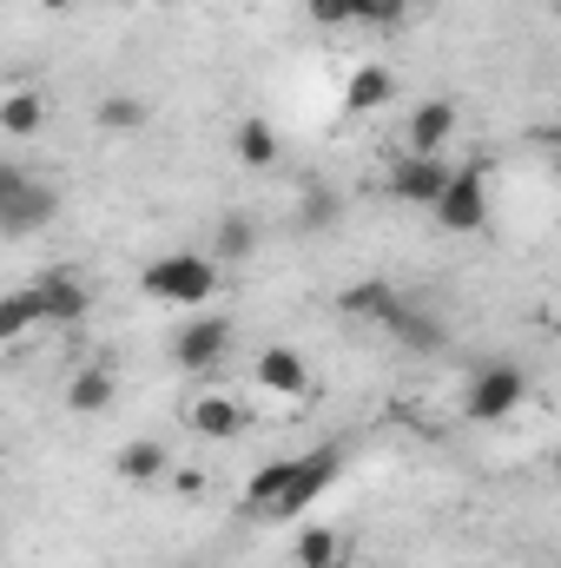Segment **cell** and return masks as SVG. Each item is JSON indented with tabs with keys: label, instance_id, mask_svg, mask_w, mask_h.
Here are the masks:
<instances>
[{
	"label": "cell",
	"instance_id": "cell-1",
	"mask_svg": "<svg viewBox=\"0 0 561 568\" xmlns=\"http://www.w3.org/2000/svg\"><path fill=\"white\" fill-rule=\"evenodd\" d=\"M225 278V265L212 252H159L152 265L140 272V291L152 304H185V311H205L212 291Z\"/></svg>",
	"mask_w": 561,
	"mask_h": 568
},
{
	"label": "cell",
	"instance_id": "cell-2",
	"mask_svg": "<svg viewBox=\"0 0 561 568\" xmlns=\"http://www.w3.org/2000/svg\"><path fill=\"white\" fill-rule=\"evenodd\" d=\"M522 404H529V371L509 364V357L476 364L469 384H462V417H469V424H502V417H516Z\"/></svg>",
	"mask_w": 561,
	"mask_h": 568
},
{
	"label": "cell",
	"instance_id": "cell-3",
	"mask_svg": "<svg viewBox=\"0 0 561 568\" xmlns=\"http://www.w3.org/2000/svg\"><path fill=\"white\" fill-rule=\"evenodd\" d=\"M53 212H60V192H53V185L27 179L20 165H0V225H7L13 239L40 232V225H47Z\"/></svg>",
	"mask_w": 561,
	"mask_h": 568
},
{
	"label": "cell",
	"instance_id": "cell-4",
	"mask_svg": "<svg viewBox=\"0 0 561 568\" xmlns=\"http://www.w3.org/2000/svg\"><path fill=\"white\" fill-rule=\"evenodd\" d=\"M429 219L442 232H482L489 225V172L482 165H456V179H449V192L436 199Z\"/></svg>",
	"mask_w": 561,
	"mask_h": 568
},
{
	"label": "cell",
	"instance_id": "cell-5",
	"mask_svg": "<svg viewBox=\"0 0 561 568\" xmlns=\"http://www.w3.org/2000/svg\"><path fill=\"white\" fill-rule=\"evenodd\" d=\"M449 179H456V165L442 159V152H404L397 165H390V199H404V205H422V212H436V199L449 192Z\"/></svg>",
	"mask_w": 561,
	"mask_h": 568
},
{
	"label": "cell",
	"instance_id": "cell-6",
	"mask_svg": "<svg viewBox=\"0 0 561 568\" xmlns=\"http://www.w3.org/2000/svg\"><path fill=\"white\" fill-rule=\"evenodd\" d=\"M225 351H232V317H192V324H178L172 331V364L178 371H192V377H205V371H218L225 364Z\"/></svg>",
	"mask_w": 561,
	"mask_h": 568
},
{
	"label": "cell",
	"instance_id": "cell-7",
	"mask_svg": "<svg viewBox=\"0 0 561 568\" xmlns=\"http://www.w3.org/2000/svg\"><path fill=\"white\" fill-rule=\"evenodd\" d=\"M337 463H344V456H337V443H324V449L297 456V476H290V489L278 496V509H272V516H304V509L337 483Z\"/></svg>",
	"mask_w": 561,
	"mask_h": 568
},
{
	"label": "cell",
	"instance_id": "cell-8",
	"mask_svg": "<svg viewBox=\"0 0 561 568\" xmlns=\"http://www.w3.org/2000/svg\"><path fill=\"white\" fill-rule=\"evenodd\" d=\"M33 297H40V317H47L53 331H73V324H86V311H93V291L73 278V272L33 278Z\"/></svg>",
	"mask_w": 561,
	"mask_h": 568
},
{
	"label": "cell",
	"instance_id": "cell-9",
	"mask_svg": "<svg viewBox=\"0 0 561 568\" xmlns=\"http://www.w3.org/2000/svg\"><path fill=\"white\" fill-rule=\"evenodd\" d=\"M252 377H258V390H272V397H310V364L290 351V344H265L258 351V364H252Z\"/></svg>",
	"mask_w": 561,
	"mask_h": 568
},
{
	"label": "cell",
	"instance_id": "cell-10",
	"mask_svg": "<svg viewBox=\"0 0 561 568\" xmlns=\"http://www.w3.org/2000/svg\"><path fill=\"white\" fill-rule=\"evenodd\" d=\"M337 311H344V317L390 324V317L404 311V291H397L390 278H357V284H344V291H337Z\"/></svg>",
	"mask_w": 561,
	"mask_h": 568
},
{
	"label": "cell",
	"instance_id": "cell-11",
	"mask_svg": "<svg viewBox=\"0 0 561 568\" xmlns=\"http://www.w3.org/2000/svg\"><path fill=\"white\" fill-rule=\"evenodd\" d=\"M390 100H397V73H390V67H377V60H370V67H357V73L344 80V113H350V120L384 113Z\"/></svg>",
	"mask_w": 561,
	"mask_h": 568
},
{
	"label": "cell",
	"instance_id": "cell-12",
	"mask_svg": "<svg viewBox=\"0 0 561 568\" xmlns=\"http://www.w3.org/2000/svg\"><path fill=\"white\" fill-rule=\"evenodd\" d=\"M185 424L198 429V436H212V443H232V436L245 429V410H238L225 390H198V397L185 404Z\"/></svg>",
	"mask_w": 561,
	"mask_h": 568
},
{
	"label": "cell",
	"instance_id": "cell-13",
	"mask_svg": "<svg viewBox=\"0 0 561 568\" xmlns=\"http://www.w3.org/2000/svg\"><path fill=\"white\" fill-rule=\"evenodd\" d=\"M449 133H456V100H422L404 126V152H442Z\"/></svg>",
	"mask_w": 561,
	"mask_h": 568
},
{
	"label": "cell",
	"instance_id": "cell-14",
	"mask_svg": "<svg viewBox=\"0 0 561 568\" xmlns=\"http://www.w3.org/2000/svg\"><path fill=\"white\" fill-rule=\"evenodd\" d=\"M384 331H390V337H397L404 351H442V344H449L442 317H436V311H422V304H410V297H404V311H397V317H390Z\"/></svg>",
	"mask_w": 561,
	"mask_h": 568
},
{
	"label": "cell",
	"instance_id": "cell-15",
	"mask_svg": "<svg viewBox=\"0 0 561 568\" xmlns=\"http://www.w3.org/2000/svg\"><path fill=\"white\" fill-rule=\"evenodd\" d=\"M67 410H73V417H100V410H113V364H86V371H73V384H67Z\"/></svg>",
	"mask_w": 561,
	"mask_h": 568
},
{
	"label": "cell",
	"instance_id": "cell-16",
	"mask_svg": "<svg viewBox=\"0 0 561 568\" xmlns=\"http://www.w3.org/2000/svg\"><path fill=\"white\" fill-rule=\"evenodd\" d=\"M290 476H297V456H278V463L252 469V476H245V509H252V516H272L278 496L290 489Z\"/></svg>",
	"mask_w": 561,
	"mask_h": 568
},
{
	"label": "cell",
	"instance_id": "cell-17",
	"mask_svg": "<svg viewBox=\"0 0 561 568\" xmlns=\"http://www.w3.org/2000/svg\"><path fill=\"white\" fill-rule=\"evenodd\" d=\"M113 469H120V483H159V476L172 469V449H165L159 436H133Z\"/></svg>",
	"mask_w": 561,
	"mask_h": 568
},
{
	"label": "cell",
	"instance_id": "cell-18",
	"mask_svg": "<svg viewBox=\"0 0 561 568\" xmlns=\"http://www.w3.org/2000/svg\"><path fill=\"white\" fill-rule=\"evenodd\" d=\"M232 152H238V165H252V172H272L284 159L278 133H272L265 120H238V126H232Z\"/></svg>",
	"mask_w": 561,
	"mask_h": 568
},
{
	"label": "cell",
	"instance_id": "cell-19",
	"mask_svg": "<svg viewBox=\"0 0 561 568\" xmlns=\"http://www.w3.org/2000/svg\"><path fill=\"white\" fill-rule=\"evenodd\" d=\"M40 126H47V100H40L33 87H13V93L0 100V133H7V140H33Z\"/></svg>",
	"mask_w": 561,
	"mask_h": 568
},
{
	"label": "cell",
	"instance_id": "cell-20",
	"mask_svg": "<svg viewBox=\"0 0 561 568\" xmlns=\"http://www.w3.org/2000/svg\"><path fill=\"white\" fill-rule=\"evenodd\" d=\"M252 252H258V225H252L245 212H232V219L212 225V258H218V265H245Z\"/></svg>",
	"mask_w": 561,
	"mask_h": 568
},
{
	"label": "cell",
	"instance_id": "cell-21",
	"mask_svg": "<svg viewBox=\"0 0 561 568\" xmlns=\"http://www.w3.org/2000/svg\"><path fill=\"white\" fill-rule=\"evenodd\" d=\"M145 100H133V93H113V100H100V113H93V126L100 133H113V140H133V133H145Z\"/></svg>",
	"mask_w": 561,
	"mask_h": 568
},
{
	"label": "cell",
	"instance_id": "cell-22",
	"mask_svg": "<svg viewBox=\"0 0 561 568\" xmlns=\"http://www.w3.org/2000/svg\"><path fill=\"white\" fill-rule=\"evenodd\" d=\"M290 562H297V568H344V536L317 523V529H304V536H297Z\"/></svg>",
	"mask_w": 561,
	"mask_h": 568
},
{
	"label": "cell",
	"instance_id": "cell-23",
	"mask_svg": "<svg viewBox=\"0 0 561 568\" xmlns=\"http://www.w3.org/2000/svg\"><path fill=\"white\" fill-rule=\"evenodd\" d=\"M33 324H47V317H40V297H33V284L7 291V297H0V337H27Z\"/></svg>",
	"mask_w": 561,
	"mask_h": 568
},
{
	"label": "cell",
	"instance_id": "cell-24",
	"mask_svg": "<svg viewBox=\"0 0 561 568\" xmlns=\"http://www.w3.org/2000/svg\"><path fill=\"white\" fill-rule=\"evenodd\" d=\"M297 219H304V232H337V219H344V199H337L330 185H310V192L297 199Z\"/></svg>",
	"mask_w": 561,
	"mask_h": 568
},
{
	"label": "cell",
	"instance_id": "cell-25",
	"mask_svg": "<svg viewBox=\"0 0 561 568\" xmlns=\"http://www.w3.org/2000/svg\"><path fill=\"white\" fill-rule=\"evenodd\" d=\"M404 13H410V0H350V27L390 33V27H404Z\"/></svg>",
	"mask_w": 561,
	"mask_h": 568
},
{
	"label": "cell",
	"instance_id": "cell-26",
	"mask_svg": "<svg viewBox=\"0 0 561 568\" xmlns=\"http://www.w3.org/2000/svg\"><path fill=\"white\" fill-rule=\"evenodd\" d=\"M304 13L317 27H350V0H304Z\"/></svg>",
	"mask_w": 561,
	"mask_h": 568
},
{
	"label": "cell",
	"instance_id": "cell-27",
	"mask_svg": "<svg viewBox=\"0 0 561 568\" xmlns=\"http://www.w3.org/2000/svg\"><path fill=\"white\" fill-rule=\"evenodd\" d=\"M47 7H53V13H67V7H73V0H47Z\"/></svg>",
	"mask_w": 561,
	"mask_h": 568
},
{
	"label": "cell",
	"instance_id": "cell-28",
	"mask_svg": "<svg viewBox=\"0 0 561 568\" xmlns=\"http://www.w3.org/2000/svg\"><path fill=\"white\" fill-rule=\"evenodd\" d=\"M555 469H561V456H555Z\"/></svg>",
	"mask_w": 561,
	"mask_h": 568
},
{
	"label": "cell",
	"instance_id": "cell-29",
	"mask_svg": "<svg viewBox=\"0 0 561 568\" xmlns=\"http://www.w3.org/2000/svg\"><path fill=\"white\" fill-rule=\"evenodd\" d=\"M198 568H205V562H198Z\"/></svg>",
	"mask_w": 561,
	"mask_h": 568
}]
</instances>
